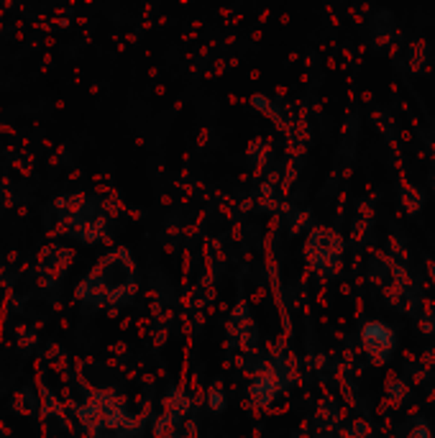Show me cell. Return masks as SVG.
Returning a JSON list of instances; mask_svg holds the SVG:
<instances>
[{"label":"cell","mask_w":435,"mask_h":438,"mask_svg":"<svg viewBox=\"0 0 435 438\" xmlns=\"http://www.w3.org/2000/svg\"><path fill=\"white\" fill-rule=\"evenodd\" d=\"M364 343L369 346V351L387 349V346L392 343V336H389V331H387V325H379V323L366 325V331H364Z\"/></svg>","instance_id":"obj_1"}]
</instances>
